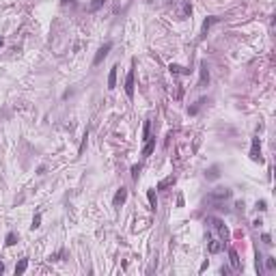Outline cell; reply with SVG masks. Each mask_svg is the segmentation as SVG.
Segmentation results:
<instances>
[{"label": "cell", "instance_id": "6da1fadb", "mask_svg": "<svg viewBox=\"0 0 276 276\" xmlns=\"http://www.w3.org/2000/svg\"><path fill=\"white\" fill-rule=\"evenodd\" d=\"M110 50H112V43H110V41H108L106 45H102V48L97 50L95 58H93V65H99V63H102V60H104V58L108 56V52H110Z\"/></svg>", "mask_w": 276, "mask_h": 276}, {"label": "cell", "instance_id": "7a4b0ae2", "mask_svg": "<svg viewBox=\"0 0 276 276\" xmlns=\"http://www.w3.org/2000/svg\"><path fill=\"white\" fill-rule=\"evenodd\" d=\"M125 93L130 97H134V69H130V73L125 78Z\"/></svg>", "mask_w": 276, "mask_h": 276}, {"label": "cell", "instance_id": "3957f363", "mask_svg": "<svg viewBox=\"0 0 276 276\" xmlns=\"http://www.w3.org/2000/svg\"><path fill=\"white\" fill-rule=\"evenodd\" d=\"M227 196H231V190H227V188H220L218 192L209 194V199H227Z\"/></svg>", "mask_w": 276, "mask_h": 276}, {"label": "cell", "instance_id": "277c9868", "mask_svg": "<svg viewBox=\"0 0 276 276\" xmlns=\"http://www.w3.org/2000/svg\"><path fill=\"white\" fill-rule=\"evenodd\" d=\"M117 69H119V67H112V69H110V76H108V88H115V86H117Z\"/></svg>", "mask_w": 276, "mask_h": 276}, {"label": "cell", "instance_id": "5b68a950", "mask_svg": "<svg viewBox=\"0 0 276 276\" xmlns=\"http://www.w3.org/2000/svg\"><path fill=\"white\" fill-rule=\"evenodd\" d=\"M125 199H127V190H125V188H121V190L115 194V205H121Z\"/></svg>", "mask_w": 276, "mask_h": 276}, {"label": "cell", "instance_id": "8992f818", "mask_svg": "<svg viewBox=\"0 0 276 276\" xmlns=\"http://www.w3.org/2000/svg\"><path fill=\"white\" fill-rule=\"evenodd\" d=\"M153 149H155V140H153V138H147V145H145V149H142V155H151Z\"/></svg>", "mask_w": 276, "mask_h": 276}, {"label": "cell", "instance_id": "52a82bcc", "mask_svg": "<svg viewBox=\"0 0 276 276\" xmlns=\"http://www.w3.org/2000/svg\"><path fill=\"white\" fill-rule=\"evenodd\" d=\"M26 267H28V259H22L17 265H15V276H20V274H24L26 272Z\"/></svg>", "mask_w": 276, "mask_h": 276}, {"label": "cell", "instance_id": "ba28073f", "mask_svg": "<svg viewBox=\"0 0 276 276\" xmlns=\"http://www.w3.org/2000/svg\"><path fill=\"white\" fill-rule=\"evenodd\" d=\"M250 155H252V160H259V140H257V138L252 140V151H250Z\"/></svg>", "mask_w": 276, "mask_h": 276}, {"label": "cell", "instance_id": "9c48e42d", "mask_svg": "<svg viewBox=\"0 0 276 276\" xmlns=\"http://www.w3.org/2000/svg\"><path fill=\"white\" fill-rule=\"evenodd\" d=\"M220 250H222V244L220 242H216V239L209 242V252H220Z\"/></svg>", "mask_w": 276, "mask_h": 276}, {"label": "cell", "instance_id": "30bf717a", "mask_svg": "<svg viewBox=\"0 0 276 276\" xmlns=\"http://www.w3.org/2000/svg\"><path fill=\"white\" fill-rule=\"evenodd\" d=\"M147 199H149L151 209H155V192H153V190H149V192H147Z\"/></svg>", "mask_w": 276, "mask_h": 276}, {"label": "cell", "instance_id": "8fae6325", "mask_svg": "<svg viewBox=\"0 0 276 276\" xmlns=\"http://www.w3.org/2000/svg\"><path fill=\"white\" fill-rule=\"evenodd\" d=\"M216 22H218V17H209V20H205V22H203V30L207 33V28H209L212 24H216Z\"/></svg>", "mask_w": 276, "mask_h": 276}, {"label": "cell", "instance_id": "7c38bea8", "mask_svg": "<svg viewBox=\"0 0 276 276\" xmlns=\"http://www.w3.org/2000/svg\"><path fill=\"white\" fill-rule=\"evenodd\" d=\"M170 183H175V177H168V179H164V181L160 183V186H157V188L162 190V188H166V186H170Z\"/></svg>", "mask_w": 276, "mask_h": 276}, {"label": "cell", "instance_id": "4fadbf2b", "mask_svg": "<svg viewBox=\"0 0 276 276\" xmlns=\"http://www.w3.org/2000/svg\"><path fill=\"white\" fill-rule=\"evenodd\" d=\"M104 2H106V0H93V5H91V11H97Z\"/></svg>", "mask_w": 276, "mask_h": 276}, {"label": "cell", "instance_id": "5bb4252c", "mask_svg": "<svg viewBox=\"0 0 276 276\" xmlns=\"http://www.w3.org/2000/svg\"><path fill=\"white\" fill-rule=\"evenodd\" d=\"M15 244V233H9L7 235V246H13Z\"/></svg>", "mask_w": 276, "mask_h": 276}, {"label": "cell", "instance_id": "9a60e30c", "mask_svg": "<svg viewBox=\"0 0 276 276\" xmlns=\"http://www.w3.org/2000/svg\"><path fill=\"white\" fill-rule=\"evenodd\" d=\"M231 263H233L235 267L239 265V259H237V255H235V250H231Z\"/></svg>", "mask_w": 276, "mask_h": 276}, {"label": "cell", "instance_id": "2e32d148", "mask_svg": "<svg viewBox=\"0 0 276 276\" xmlns=\"http://www.w3.org/2000/svg\"><path fill=\"white\" fill-rule=\"evenodd\" d=\"M265 265H267V270H274V267H276V261H274L272 257H267V261H265Z\"/></svg>", "mask_w": 276, "mask_h": 276}, {"label": "cell", "instance_id": "e0dca14e", "mask_svg": "<svg viewBox=\"0 0 276 276\" xmlns=\"http://www.w3.org/2000/svg\"><path fill=\"white\" fill-rule=\"evenodd\" d=\"M205 80H209V76H207V69L203 67V71H201V84H205Z\"/></svg>", "mask_w": 276, "mask_h": 276}, {"label": "cell", "instance_id": "ac0fdd59", "mask_svg": "<svg viewBox=\"0 0 276 276\" xmlns=\"http://www.w3.org/2000/svg\"><path fill=\"white\" fill-rule=\"evenodd\" d=\"M39 222H41V216L37 214V216L33 218V224H30V227H33V229H37V227H39Z\"/></svg>", "mask_w": 276, "mask_h": 276}, {"label": "cell", "instance_id": "d6986e66", "mask_svg": "<svg viewBox=\"0 0 276 276\" xmlns=\"http://www.w3.org/2000/svg\"><path fill=\"white\" fill-rule=\"evenodd\" d=\"M207 177H209V179H216V177H218V170H216V168H212V170L207 173Z\"/></svg>", "mask_w": 276, "mask_h": 276}, {"label": "cell", "instance_id": "ffe728a7", "mask_svg": "<svg viewBox=\"0 0 276 276\" xmlns=\"http://www.w3.org/2000/svg\"><path fill=\"white\" fill-rule=\"evenodd\" d=\"M142 136H145V140H147V138H149V121H147V123H145V132H142Z\"/></svg>", "mask_w": 276, "mask_h": 276}, {"label": "cell", "instance_id": "44dd1931", "mask_svg": "<svg viewBox=\"0 0 276 276\" xmlns=\"http://www.w3.org/2000/svg\"><path fill=\"white\" fill-rule=\"evenodd\" d=\"M170 71H173V73H179L181 67H179V65H170Z\"/></svg>", "mask_w": 276, "mask_h": 276}, {"label": "cell", "instance_id": "7402d4cb", "mask_svg": "<svg viewBox=\"0 0 276 276\" xmlns=\"http://www.w3.org/2000/svg\"><path fill=\"white\" fill-rule=\"evenodd\" d=\"M132 175H134V179H138V166H134V168H132Z\"/></svg>", "mask_w": 276, "mask_h": 276}, {"label": "cell", "instance_id": "603a6c76", "mask_svg": "<svg viewBox=\"0 0 276 276\" xmlns=\"http://www.w3.org/2000/svg\"><path fill=\"white\" fill-rule=\"evenodd\" d=\"M2 272H5V265H2V263H0V274H2Z\"/></svg>", "mask_w": 276, "mask_h": 276}, {"label": "cell", "instance_id": "cb8c5ba5", "mask_svg": "<svg viewBox=\"0 0 276 276\" xmlns=\"http://www.w3.org/2000/svg\"><path fill=\"white\" fill-rule=\"evenodd\" d=\"M0 48H2V39H0Z\"/></svg>", "mask_w": 276, "mask_h": 276}]
</instances>
